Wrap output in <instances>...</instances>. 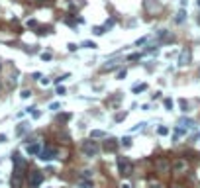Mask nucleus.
<instances>
[{"instance_id": "obj_2", "label": "nucleus", "mask_w": 200, "mask_h": 188, "mask_svg": "<svg viewBox=\"0 0 200 188\" xmlns=\"http://www.w3.org/2000/svg\"><path fill=\"white\" fill-rule=\"evenodd\" d=\"M118 170H120L122 177H130V175L133 173V166H132V163H130L128 159L120 157V159H118Z\"/></svg>"}, {"instance_id": "obj_5", "label": "nucleus", "mask_w": 200, "mask_h": 188, "mask_svg": "<svg viewBox=\"0 0 200 188\" xmlns=\"http://www.w3.org/2000/svg\"><path fill=\"white\" fill-rule=\"evenodd\" d=\"M55 155H57V151L53 147H45L43 151H41V155H39V159H41V161H51Z\"/></svg>"}, {"instance_id": "obj_19", "label": "nucleus", "mask_w": 200, "mask_h": 188, "mask_svg": "<svg viewBox=\"0 0 200 188\" xmlns=\"http://www.w3.org/2000/svg\"><path fill=\"white\" fill-rule=\"evenodd\" d=\"M118 67V61H110V65H104V71H112Z\"/></svg>"}, {"instance_id": "obj_6", "label": "nucleus", "mask_w": 200, "mask_h": 188, "mask_svg": "<svg viewBox=\"0 0 200 188\" xmlns=\"http://www.w3.org/2000/svg\"><path fill=\"white\" fill-rule=\"evenodd\" d=\"M26 151H28L30 155H41L43 147H41V143H30L28 147H26Z\"/></svg>"}, {"instance_id": "obj_33", "label": "nucleus", "mask_w": 200, "mask_h": 188, "mask_svg": "<svg viewBox=\"0 0 200 188\" xmlns=\"http://www.w3.org/2000/svg\"><path fill=\"white\" fill-rule=\"evenodd\" d=\"M124 118H126V112H124V114H118V116H116V122H122Z\"/></svg>"}, {"instance_id": "obj_15", "label": "nucleus", "mask_w": 200, "mask_h": 188, "mask_svg": "<svg viewBox=\"0 0 200 188\" xmlns=\"http://www.w3.org/2000/svg\"><path fill=\"white\" fill-rule=\"evenodd\" d=\"M120 145H122L124 149H128V147H132V139H130V137H124L122 141H120Z\"/></svg>"}, {"instance_id": "obj_25", "label": "nucleus", "mask_w": 200, "mask_h": 188, "mask_svg": "<svg viewBox=\"0 0 200 188\" xmlns=\"http://www.w3.org/2000/svg\"><path fill=\"white\" fill-rule=\"evenodd\" d=\"M59 106H61L59 102H51V104H49V110H59Z\"/></svg>"}, {"instance_id": "obj_27", "label": "nucleus", "mask_w": 200, "mask_h": 188, "mask_svg": "<svg viewBox=\"0 0 200 188\" xmlns=\"http://www.w3.org/2000/svg\"><path fill=\"white\" fill-rule=\"evenodd\" d=\"M69 77H71V75H69V73H65V75H63V77H59V78H57L55 82H61V80H67V78H69Z\"/></svg>"}, {"instance_id": "obj_17", "label": "nucleus", "mask_w": 200, "mask_h": 188, "mask_svg": "<svg viewBox=\"0 0 200 188\" xmlns=\"http://www.w3.org/2000/svg\"><path fill=\"white\" fill-rule=\"evenodd\" d=\"M163 106H165L167 110H173V100H171V98H165V100H163Z\"/></svg>"}, {"instance_id": "obj_41", "label": "nucleus", "mask_w": 200, "mask_h": 188, "mask_svg": "<svg viewBox=\"0 0 200 188\" xmlns=\"http://www.w3.org/2000/svg\"><path fill=\"white\" fill-rule=\"evenodd\" d=\"M0 69H2V65H0Z\"/></svg>"}, {"instance_id": "obj_13", "label": "nucleus", "mask_w": 200, "mask_h": 188, "mask_svg": "<svg viewBox=\"0 0 200 188\" xmlns=\"http://www.w3.org/2000/svg\"><path fill=\"white\" fill-rule=\"evenodd\" d=\"M145 90H147V84H135V86H133V92H135V94H139V92H145Z\"/></svg>"}, {"instance_id": "obj_18", "label": "nucleus", "mask_w": 200, "mask_h": 188, "mask_svg": "<svg viewBox=\"0 0 200 188\" xmlns=\"http://www.w3.org/2000/svg\"><path fill=\"white\" fill-rule=\"evenodd\" d=\"M178 104H180V110H182V112H186V110H189V104H186V100H184V98H180V100H178Z\"/></svg>"}, {"instance_id": "obj_14", "label": "nucleus", "mask_w": 200, "mask_h": 188, "mask_svg": "<svg viewBox=\"0 0 200 188\" xmlns=\"http://www.w3.org/2000/svg\"><path fill=\"white\" fill-rule=\"evenodd\" d=\"M26 131H28V123H20V125H18V129H16L18 135H22V133H26Z\"/></svg>"}, {"instance_id": "obj_12", "label": "nucleus", "mask_w": 200, "mask_h": 188, "mask_svg": "<svg viewBox=\"0 0 200 188\" xmlns=\"http://www.w3.org/2000/svg\"><path fill=\"white\" fill-rule=\"evenodd\" d=\"M78 188H92V180H84V178H80V180H78Z\"/></svg>"}, {"instance_id": "obj_21", "label": "nucleus", "mask_w": 200, "mask_h": 188, "mask_svg": "<svg viewBox=\"0 0 200 188\" xmlns=\"http://www.w3.org/2000/svg\"><path fill=\"white\" fill-rule=\"evenodd\" d=\"M82 47H84V49H94V47H96V43H94V41H84V43H82Z\"/></svg>"}, {"instance_id": "obj_40", "label": "nucleus", "mask_w": 200, "mask_h": 188, "mask_svg": "<svg viewBox=\"0 0 200 188\" xmlns=\"http://www.w3.org/2000/svg\"><path fill=\"white\" fill-rule=\"evenodd\" d=\"M171 188H182V186H180V184H173Z\"/></svg>"}, {"instance_id": "obj_11", "label": "nucleus", "mask_w": 200, "mask_h": 188, "mask_svg": "<svg viewBox=\"0 0 200 188\" xmlns=\"http://www.w3.org/2000/svg\"><path fill=\"white\" fill-rule=\"evenodd\" d=\"M178 125H180L182 129H186V127H192V125H194V122H192V120H184V118H182V120L178 122Z\"/></svg>"}, {"instance_id": "obj_31", "label": "nucleus", "mask_w": 200, "mask_h": 188, "mask_svg": "<svg viewBox=\"0 0 200 188\" xmlns=\"http://www.w3.org/2000/svg\"><path fill=\"white\" fill-rule=\"evenodd\" d=\"M126 75H128V73H126V69H124V71H120V73H118V78L122 80V78H126Z\"/></svg>"}, {"instance_id": "obj_22", "label": "nucleus", "mask_w": 200, "mask_h": 188, "mask_svg": "<svg viewBox=\"0 0 200 188\" xmlns=\"http://www.w3.org/2000/svg\"><path fill=\"white\" fill-rule=\"evenodd\" d=\"M32 96V90H22V94H20V98H24V100H28Z\"/></svg>"}, {"instance_id": "obj_16", "label": "nucleus", "mask_w": 200, "mask_h": 188, "mask_svg": "<svg viewBox=\"0 0 200 188\" xmlns=\"http://www.w3.org/2000/svg\"><path fill=\"white\" fill-rule=\"evenodd\" d=\"M80 178H84V180H92V173H90V170H82V173H80Z\"/></svg>"}, {"instance_id": "obj_23", "label": "nucleus", "mask_w": 200, "mask_h": 188, "mask_svg": "<svg viewBox=\"0 0 200 188\" xmlns=\"http://www.w3.org/2000/svg\"><path fill=\"white\" fill-rule=\"evenodd\" d=\"M184 16H186V14H184V10H180V12L177 14V22H178V24H180V22H184Z\"/></svg>"}, {"instance_id": "obj_1", "label": "nucleus", "mask_w": 200, "mask_h": 188, "mask_svg": "<svg viewBox=\"0 0 200 188\" xmlns=\"http://www.w3.org/2000/svg\"><path fill=\"white\" fill-rule=\"evenodd\" d=\"M80 149H82V153L86 157H96L100 151V147L96 141H92V139H89V141H82V145H80Z\"/></svg>"}, {"instance_id": "obj_20", "label": "nucleus", "mask_w": 200, "mask_h": 188, "mask_svg": "<svg viewBox=\"0 0 200 188\" xmlns=\"http://www.w3.org/2000/svg\"><path fill=\"white\" fill-rule=\"evenodd\" d=\"M157 131H159V135H167V133H169V127H167V125H159Z\"/></svg>"}, {"instance_id": "obj_37", "label": "nucleus", "mask_w": 200, "mask_h": 188, "mask_svg": "<svg viewBox=\"0 0 200 188\" xmlns=\"http://www.w3.org/2000/svg\"><path fill=\"white\" fill-rule=\"evenodd\" d=\"M32 77H33V78H35V80H41V73H33Z\"/></svg>"}, {"instance_id": "obj_7", "label": "nucleus", "mask_w": 200, "mask_h": 188, "mask_svg": "<svg viewBox=\"0 0 200 188\" xmlns=\"http://www.w3.org/2000/svg\"><path fill=\"white\" fill-rule=\"evenodd\" d=\"M186 161H182V159H178V161H175V163H173V170H175V173H184V170H186Z\"/></svg>"}, {"instance_id": "obj_30", "label": "nucleus", "mask_w": 200, "mask_h": 188, "mask_svg": "<svg viewBox=\"0 0 200 188\" xmlns=\"http://www.w3.org/2000/svg\"><path fill=\"white\" fill-rule=\"evenodd\" d=\"M8 141V137H6V133H0V143H6Z\"/></svg>"}, {"instance_id": "obj_39", "label": "nucleus", "mask_w": 200, "mask_h": 188, "mask_svg": "<svg viewBox=\"0 0 200 188\" xmlns=\"http://www.w3.org/2000/svg\"><path fill=\"white\" fill-rule=\"evenodd\" d=\"M120 188H132V186H130V184H122Z\"/></svg>"}, {"instance_id": "obj_10", "label": "nucleus", "mask_w": 200, "mask_h": 188, "mask_svg": "<svg viewBox=\"0 0 200 188\" xmlns=\"http://www.w3.org/2000/svg\"><path fill=\"white\" fill-rule=\"evenodd\" d=\"M104 147H106V151H116V147H118V143H116V139H108Z\"/></svg>"}, {"instance_id": "obj_28", "label": "nucleus", "mask_w": 200, "mask_h": 188, "mask_svg": "<svg viewBox=\"0 0 200 188\" xmlns=\"http://www.w3.org/2000/svg\"><path fill=\"white\" fill-rule=\"evenodd\" d=\"M67 90L63 88V86H57V94H59V96H63V94H65Z\"/></svg>"}, {"instance_id": "obj_3", "label": "nucleus", "mask_w": 200, "mask_h": 188, "mask_svg": "<svg viewBox=\"0 0 200 188\" xmlns=\"http://www.w3.org/2000/svg\"><path fill=\"white\" fill-rule=\"evenodd\" d=\"M155 168H157V173L165 175V173H169V170H171V163L167 161L165 157H159V159H155Z\"/></svg>"}, {"instance_id": "obj_4", "label": "nucleus", "mask_w": 200, "mask_h": 188, "mask_svg": "<svg viewBox=\"0 0 200 188\" xmlns=\"http://www.w3.org/2000/svg\"><path fill=\"white\" fill-rule=\"evenodd\" d=\"M41 180H43V175H41L39 170H33V173H30V177H28L30 188H37L39 184H41Z\"/></svg>"}, {"instance_id": "obj_24", "label": "nucleus", "mask_w": 200, "mask_h": 188, "mask_svg": "<svg viewBox=\"0 0 200 188\" xmlns=\"http://www.w3.org/2000/svg\"><path fill=\"white\" fill-rule=\"evenodd\" d=\"M104 30H106V28H102V26H98V28H94L92 32L96 33V35H102V33H104Z\"/></svg>"}, {"instance_id": "obj_32", "label": "nucleus", "mask_w": 200, "mask_h": 188, "mask_svg": "<svg viewBox=\"0 0 200 188\" xmlns=\"http://www.w3.org/2000/svg\"><path fill=\"white\" fill-rule=\"evenodd\" d=\"M41 59H43V61H49V59H51V53H41Z\"/></svg>"}, {"instance_id": "obj_35", "label": "nucleus", "mask_w": 200, "mask_h": 188, "mask_svg": "<svg viewBox=\"0 0 200 188\" xmlns=\"http://www.w3.org/2000/svg\"><path fill=\"white\" fill-rule=\"evenodd\" d=\"M67 47H69V51H77V45H75V43H69Z\"/></svg>"}, {"instance_id": "obj_42", "label": "nucleus", "mask_w": 200, "mask_h": 188, "mask_svg": "<svg viewBox=\"0 0 200 188\" xmlns=\"http://www.w3.org/2000/svg\"><path fill=\"white\" fill-rule=\"evenodd\" d=\"M0 88H2V86H0Z\"/></svg>"}, {"instance_id": "obj_26", "label": "nucleus", "mask_w": 200, "mask_h": 188, "mask_svg": "<svg viewBox=\"0 0 200 188\" xmlns=\"http://www.w3.org/2000/svg\"><path fill=\"white\" fill-rule=\"evenodd\" d=\"M145 43H147V37H141V39H137V41H135L137 47H139V45H145Z\"/></svg>"}, {"instance_id": "obj_8", "label": "nucleus", "mask_w": 200, "mask_h": 188, "mask_svg": "<svg viewBox=\"0 0 200 188\" xmlns=\"http://www.w3.org/2000/svg\"><path fill=\"white\" fill-rule=\"evenodd\" d=\"M190 63V51H182L180 59H178V67H186Z\"/></svg>"}, {"instance_id": "obj_34", "label": "nucleus", "mask_w": 200, "mask_h": 188, "mask_svg": "<svg viewBox=\"0 0 200 188\" xmlns=\"http://www.w3.org/2000/svg\"><path fill=\"white\" fill-rule=\"evenodd\" d=\"M149 188H161L159 182H149Z\"/></svg>"}, {"instance_id": "obj_9", "label": "nucleus", "mask_w": 200, "mask_h": 188, "mask_svg": "<svg viewBox=\"0 0 200 188\" xmlns=\"http://www.w3.org/2000/svg\"><path fill=\"white\" fill-rule=\"evenodd\" d=\"M106 133L102 131V129H92L90 131V139H100V137H104Z\"/></svg>"}, {"instance_id": "obj_29", "label": "nucleus", "mask_w": 200, "mask_h": 188, "mask_svg": "<svg viewBox=\"0 0 200 188\" xmlns=\"http://www.w3.org/2000/svg\"><path fill=\"white\" fill-rule=\"evenodd\" d=\"M32 116H33V118H39V116H41V112H39V110H35V108H33V110H32Z\"/></svg>"}, {"instance_id": "obj_36", "label": "nucleus", "mask_w": 200, "mask_h": 188, "mask_svg": "<svg viewBox=\"0 0 200 188\" xmlns=\"http://www.w3.org/2000/svg\"><path fill=\"white\" fill-rule=\"evenodd\" d=\"M39 82H41V86H47V84H49V78H41Z\"/></svg>"}, {"instance_id": "obj_38", "label": "nucleus", "mask_w": 200, "mask_h": 188, "mask_svg": "<svg viewBox=\"0 0 200 188\" xmlns=\"http://www.w3.org/2000/svg\"><path fill=\"white\" fill-rule=\"evenodd\" d=\"M135 59H139V53H133V55H130V61H135Z\"/></svg>"}]
</instances>
